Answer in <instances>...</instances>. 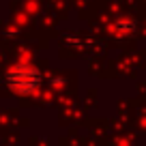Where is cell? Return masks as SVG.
<instances>
[{
  "label": "cell",
  "mask_w": 146,
  "mask_h": 146,
  "mask_svg": "<svg viewBox=\"0 0 146 146\" xmlns=\"http://www.w3.org/2000/svg\"><path fill=\"white\" fill-rule=\"evenodd\" d=\"M9 86L13 88L19 95H30L39 88L41 84V73L36 71L35 67H28V64H17L9 71Z\"/></svg>",
  "instance_id": "6da1fadb"
}]
</instances>
